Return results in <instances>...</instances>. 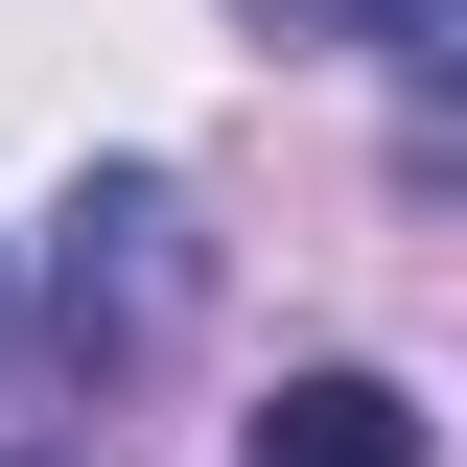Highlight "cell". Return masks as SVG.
<instances>
[{"instance_id": "1", "label": "cell", "mask_w": 467, "mask_h": 467, "mask_svg": "<svg viewBox=\"0 0 467 467\" xmlns=\"http://www.w3.org/2000/svg\"><path fill=\"white\" fill-rule=\"evenodd\" d=\"M187 281H211V234H187L164 164H94V187H70V234H47V327H70V374H140V350L187 327Z\"/></svg>"}, {"instance_id": "3", "label": "cell", "mask_w": 467, "mask_h": 467, "mask_svg": "<svg viewBox=\"0 0 467 467\" xmlns=\"http://www.w3.org/2000/svg\"><path fill=\"white\" fill-rule=\"evenodd\" d=\"M234 24H281V47H327V24H350V0H234Z\"/></svg>"}, {"instance_id": "2", "label": "cell", "mask_w": 467, "mask_h": 467, "mask_svg": "<svg viewBox=\"0 0 467 467\" xmlns=\"http://www.w3.org/2000/svg\"><path fill=\"white\" fill-rule=\"evenodd\" d=\"M257 467H420V398L398 374H281L257 398Z\"/></svg>"}]
</instances>
